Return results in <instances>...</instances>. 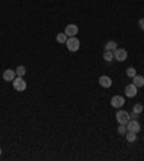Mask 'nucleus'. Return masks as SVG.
<instances>
[{
  "label": "nucleus",
  "instance_id": "obj_16",
  "mask_svg": "<svg viewBox=\"0 0 144 161\" xmlns=\"http://www.w3.org/2000/svg\"><path fill=\"white\" fill-rule=\"evenodd\" d=\"M25 73H26V68H25V66L20 65V66L16 68V75H17V76H23Z\"/></svg>",
  "mask_w": 144,
  "mask_h": 161
},
{
  "label": "nucleus",
  "instance_id": "obj_19",
  "mask_svg": "<svg viewBox=\"0 0 144 161\" xmlns=\"http://www.w3.org/2000/svg\"><path fill=\"white\" fill-rule=\"evenodd\" d=\"M118 134H127V127H125L124 124H120V127H118Z\"/></svg>",
  "mask_w": 144,
  "mask_h": 161
},
{
  "label": "nucleus",
  "instance_id": "obj_22",
  "mask_svg": "<svg viewBox=\"0 0 144 161\" xmlns=\"http://www.w3.org/2000/svg\"><path fill=\"white\" fill-rule=\"evenodd\" d=\"M0 155H2V150H0Z\"/></svg>",
  "mask_w": 144,
  "mask_h": 161
},
{
  "label": "nucleus",
  "instance_id": "obj_21",
  "mask_svg": "<svg viewBox=\"0 0 144 161\" xmlns=\"http://www.w3.org/2000/svg\"><path fill=\"white\" fill-rule=\"evenodd\" d=\"M138 26H140L141 29H144V19H140V20H138Z\"/></svg>",
  "mask_w": 144,
  "mask_h": 161
},
{
  "label": "nucleus",
  "instance_id": "obj_18",
  "mask_svg": "<svg viewBox=\"0 0 144 161\" xmlns=\"http://www.w3.org/2000/svg\"><path fill=\"white\" fill-rule=\"evenodd\" d=\"M135 75H137V72H135L134 68H127V76L128 78H134Z\"/></svg>",
  "mask_w": 144,
  "mask_h": 161
},
{
  "label": "nucleus",
  "instance_id": "obj_9",
  "mask_svg": "<svg viewBox=\"0 0 144 161\" xmlns=\"http://www.w3.org/2000/svg\"><path fill=\"white\" fill-rule=\"evenodd\" d=\"M98 82H100V85L102 86V88H110V86L112 85V80H111V78H110V76H105V75L101 76Z\"/></svg>",
  "mask_w": 144,
  "mask_h": 161
},
{
  "label": "nucleus",
  "instance_id": "obj_7",
  "mask_svg": "<svg viewBox=\"0 0 144 161\" xmlns=\"http://www.w3.org/2000/svg\"><path fill=\"white\" fill-rule=\"evenodd\" d=\"M125 95L128 96V98H134L135 95H137V86L134 84H130V85L125 86Z\"/></svg>",
  "mask_w": 144,
  "mask_h": 161
},
{
  "label": "nucleus",
  "instance_id": "obj_1",
  "mask_svg": "<svg viewBox=\"0 0 144 161\" xmlns=\"http://www.w3.org/2000/svg\"><path fill=\"white\" fill-rule=\"evenodd\" d=\"M12 82H13V88L17 91V92L26 91V80L23 79V76H17V78H14Z\"/></svg>",
  "mask_w": 144,
  "mask_h": 161
},
{
  "label": "nucleus",
  "instance_id": "obj_6",
  "mask_svg": "<svg viewBox=\"0 0 144 161\" xmlns=\"http://www.w3.org/2000/svg\"><path fill=\"white\" fill-rule=\"evenodd\" d=\"M111 105L114 107V108H121L123 105H124V98L120 96V95H115L111 98Z\"/></svg>",
  "mask_w": 144,
  "mask_h": 161
},
{
  "label": "nucleus",
  "instance_id": "obj_10",
  "mask_svg": "<svg viewBox=\"0 0 144 161\" xmlns=\"http://www.w3.org/2000/svg\"><path fill=\"white\" fill-rule=\"evenodd\" d=\"M14 75H16V71H13V69H6V71L3 72V79L7 80V82H12V80L14 79Z\"/></svg>",
  "mask_w": 144,
  "mask_h": 161
},
{
  "label": "nucleus",
  "instance_id": "obj_5",
  "mask_svg": "<svg viewBox=\"0 0 144 161\" xmlns=\"http://www.w3.org/2000/svg\"><path fill=\"white\" fill-rule=\"evenodd\" d=\"M114 59L118 62H124L127 59V51L125 49H115L114 51Z\"/></svg>",
  "mask_w": 144,
  "mask_h": 161
},
{
  "label": "nucleus",
  "instance_id": "obj_12",
  "mask_svg": "<svg viewBox=\"0 0 144 161\" xmlns=\"http://www.w3.org/2000/svg\"><path fill=\"white\" fill-rule=\"evenodd\" d=\"M118 47V45H117V42L115 40H110V42H107L105 45V51H110V52H114L115 49Z\"/></svg>",
  "mask_w": 144,
  "mask_h": 161
},
{
  "label": "nucleus",
  "instance_id": "obj_3",
  "mask_svg": "<svg viewBox=\"0 0 144 161\" xmlns=\"http://www.w3.org/2000/svg\"><path fill=\"white\" fill-rule=\"evenodd\" d=\"M125 127H127V131H131V133H138L140 129H141V125L137 119H130L128 122L125 124Z\"/></svg>",
  "mask_w": 144,
  "mask_h": 161
},
{
  "label": "nucleus",
  "instance_id": "obj_15",
  "mask_svg": "<svg viewBox=\"0 0 144 161\" xmlns=\"http://www.w3.org/2000/svg\"><path fill=\"white\" fill-rule=\"evenodd\" d=\"M135 140H137V135H135V133L127 131V141H128V142H134Z\"/></svg>",
  "mask_w": 144,
  "mask_h": 161
},
{
  "label": "nucleus",
  "instance_id": "obj_4",
  "mask_svg": "<svg viewBox=\"0 0 144 161\" xmlns=\"http://www.w3.org/2000/svg\"><path fill=\"white\" fill-rule=\"evenodd\" d=\"M115 119L118 121V124H127L130 121V114L127 111H118L117 114H115Z\"/></svg>",
  "mask_w": 144,
  "mask_h": 161
},
{
  "label": "nucleus",
  "instance_id": "obj_14",
  "mask_svg": "<svg viewBox=\"0 0 144 161\" xmlns=\"http://www.w3.org/2000/svg\"><path fill=\"white\" fill-rule=\"evenodd\" d=\"M104 61H107V62L114 61V52H110V51H105V53H104Z\"/></svg>",
  "mask_w": 144,
  "mask_h": 161
},
{
  "label": "nucleus",
  "instance_id": "obj_17",
  "mask_svg": "<svg viewBox=\"0 0 144 161\" xmlns=\"http://www.w3.org/2000/svg\"><path fill=\"white\" fill-rule=\"evenodd\" d=\"M143 105H141V104H135L134 105V108H133V112H135V114H141V112H143Z\"/></svg>",
  "mask_w": 144,
  "mask_h": 161
},
{
  "label": "nucleus",
  "instance_id": "obj_13",
  "mask_svg": "<svg viewBox=\"0 0 144 161\" xmlns=\"http://www.w3.org/2000/svg\"><path fill=\"white\" fill-rule=\"evenodd\" d=\"M66 40H68V36H66L65 32H63V33H58L56 35V42L58 43H66Z\"/></svg>",
  "mask_w": 144,
  "mask_h": 161
},
{
  "label": "nucleus",
  "instance_id": "obj_11",
  "mask_svg": "<svg viewBox=\"0 0 144 161\" xmlns=\"http://www.w3.org/2000/svg\"><path fill=\"white\" fill-rule=\"evenodd\" d=\"M133 84H134L137 88H140V86H144V76L135 75L134 78H133Z\"/></svg>",
  "mask_w": 144,
  "mask_h": 161
},
{
  "label": "nucleus",
  "instance_id": "obj_8",
  "mask_svg": "<svg viewBox=\"0 0 144 161\" xmlns=\"http://www.w3.org/2000/svg\"><path fill=\"white\" fill-rule=\"evenodd\" d=\"M65 33H66L68 38L75 36V35L78 33V26H77V24H68L66 28H65Z\"/></svg>",
  "mask_w": 144,
  "mask_h": 161
},
{
  "label": "nucleus",
  "instance_id": "obj_20",
  "mask_svg": "<svg viewBox=\"0 0 144 161\" xmlns=\"http://www.w3.org/2000/svg\"><path fill=\"white\" fill-rule=\"evenodd\" d=\"M137 118H138V114H135V112H133L130 115V119H137Z\"/></svg>",
  "mask_w": 144,
  "mask_h": 161
},
{
  "label": "nucleus",
  "instance_id": "obj_2",
  "mask_svg": "<svg viewBox=\"0 0 144 161\" xmlns=\"http://www.w3.org/2000/svg\"><path fill=\"white\" fill-rule=\"evenodd\" d=\"M79 40H78L75 36H72V38H68L66 40V47L68 51H71V52H77L78 49H79Z\"/></svg>",
  "mask_w": 144,
  "mask_h": 161
}]
</instances>
